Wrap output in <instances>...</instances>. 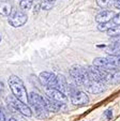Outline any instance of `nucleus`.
<instances>
[{
  "mask_svg": "<svg viewBox=\"0 0 120 121\" xmlns=\"http://www.w3.org/2000/svg\"><path fill=\"white\" fill-rule=\"evenodd\" d=\"M9 86L10 89H11L13 95L15 96L17 100H19L23 103H29V100H28V93L27 90H26V87L24 85L23 80L16 75H11L9 77Z\"/></svg>",
  "mask_w": 120,
  "mask_h": 121,
  "instance_id": "nucleus-1",
  "label": "nucleus"
},
{
  "mask_svg": "<svg viewBox=\"0 0 120 121\" xmlns=\"http://www.w3.org/2000/svg\"><path fill=\"white\" fill-rule=\"evenodd\" d=\"M28 100L32 107V112H34V115L39 118H45L48 112L45 99L36 92H31L28 94Z\"/></svg>",
  "mask_w": 120,
  "mask_h": 121,
  "instance_id": "nucleus-2",
  "label": "nucleus"
},
{
  "mask_svg": "<svg viewBox=\"0 0 120 121\" xmlns=\"http://www.w3.org/2000/svg\"><path fill=\"white\" fill-rule=\"evenodd\" d=\"M70 76L73 80V84H75L78 88H85V86L91 80L88 75L87 69L80 65H73L70 69Z\"/></svg>",
  "mask_w": 120,
  "mask_h": 121,
  "instance_id": "nucleus-3",
  "label": "nucleus"
},
{
  "mask_svg": "<svg viewBox=\"0 0 120 121\" xmlns=\"http://www.w3.org/2000/svg\"><path fill=\"white\" fill-rule=\"evenodd\" d=\"M69 94H70L71 102L74 105H86L89 103V96L86 94V92L79 90V88L77 87L75 84L69 85Z\"/></svg>",
  "mask_w": 120,
  "mask_h": 121,
  "instance_id": "nucleus-4",
  "label": "nucleus"
},
{
  "mask_svg": "<svg viewBox=\"0 0 120 121\" xmlns=\"http://www.w3.org/2000/svg\"><path fill=\"white\" fill-rule=\"evenodd\" d=\"M99 70L104 84H120V70H118L117 68L109 69V70H102V69Z\"/></svg>",
  "mask_w": 120,
  "mask_h": 121,
  "instance_id": "nucleus-5",
  "label": "nucleus"
},
{
  "mask_svg": "<svg viewBox=\"0 0 120 121\" xmlns=\"http://www.w3.org/2000/svg\"><path fill=\"white\" fill-rule=\"evenodd\" d=\"M28 21V16L22 11H15L9 16V24L14 28L22 27Z\"/></svg>",
  "mask_w": 120,
  "mask_h": 121,
  "instance_id": "nucleus-6",
  "label": "nucleus"
},
{
  "mask_svg": "<svg viewBox=\"0 0 120 121\" xmlns=\"http://www.w3.org/2000/svg\"><path fill=\"white\" fill-rule=\"evenodd\" d=\"M46 94H47L48 98L53 99L55 101H58V102L61 103H67L68 102V96L66 93H63L62 91L58 90L57 88H46L45 89Z\"/></svg>",
  "mask_w": 120,
  "mask_h": 121,
  "instance_id": "nucleus-7",
  "label": "nucleus"
},
{
  "mask_svg": "<svg viewBox=\"0 0 120 121\" xmlns=\"http://www.w3.org/2000/svg\"><path fill=\"white\" fill-rule=\"evenodd\" d=\"M40 79L42 84L45 85L46 88H56L57 76L50 72H42L40 74Z\"/></svg>",
  "mask_w": 120,
  "mask_h": 121,
  "instance_id": "nucleus-8",
  "label": "nucleus"
},
{
  "mask_svg": "<svg viewBox=\"0 0 120 121\" xmlns=\"http://www.w3.org/2000/svg\"><path fill=\"white\" fill-rule=\"evenodd\" d=\"M104 85H105L104 82H95V80H90V82L85 86V89H86V91L90 92V93L99 94V93H102V92L105 90Z\"/></svg>",
  "mask_w": 120,
  "mask_h": 121,
  "instance_id": "nucleus-9",
  "label": "nucleus"
},
{
  "mask_svg": "<svg viewBox=\"0 0 120 121\" xmlns=\"http://www.w3.org/2000/svg\"><path fill=\"white\" fill-rule=\"evenodd\" d=\"M45 102H46V107H47L48 112H59V110L66 108V103L55 101V100H53V99L48 98V96L45 98Z\"/></svg>",
  "mask_w": 120,
  "mask_h": 121,
  "instance_id": "nucleus-10",
  "label": "nucleus"
},
{
  "mask_svg": "<svg viewBox=\"0 0 120 121\" xmlns=\"http://www.w3.org/2000/svg\"><path fill=\"white\" fill-rule=\"evenodd\" d=\"M93 65L97 66L98 69H102V70H109V69H114L115 66L108 61L107 58L103 57H97L93 60Z\"/></svg>",
  "mask_w": 120,
  "mask_h": 121,
  "instance_id": "nucleus-11",
  "label": "nucleus"
},
{
  "mask_svg": "<svg viewBox=\"0 0 120 121\" xmlns=\"http://www.w3.org/2000/svg\"><path fill=\"white\" fill-rule=\"evenodd\" d=\"M114 12L109 11V10H104V11L100 12L97 16H95V22L98 24L99 23H107V22H111V18L114 17Z\"/></svg>",
  "mask_w": 120,
  "mask_h": 121,
  "instance_id": "nucleus-12",
  "label": "nucleus"
},
{
  "mask_svg": "<svg viewBox=\"0 0 120 121\" xmlns=\"http://www.w3.org/2000/svg\"><path fill=\"white\" fill-rule=\"evenodd\" d=\"M87 72H88V75L90 77L91 80H95V82H103V79H102V76H101V73H100V70L92 65L88 66L87 68Z\"/></svg>",
  "mask_w": 120,
  "mask_h": 121,
  "instance_id": "nucleus-13",
  "label": "nucleus"
},
{
  "mask_svg": "<svg viewBox=\"0 0 120 121\" xmlns=\"http://www.w3.org/2000/svg\"><path fill=\"white\" fill-rule=\"evenodd\" d=\"M56 88L60 91H62L63 93H68L69 90V85L67 82V78L64 77V75L62 74H59L57 76V84H56Z\"/></svg>",
  "mask_w": 120,
  "mask_h": 121,
  "instance_id": "nucleus-14",
  "label": "nucleus"
},
{
  "mask_svg": "<svg viewBox=\"0 0 120 121\" xmlns=\"http://www.w3.org/2000/svg\"><path fill=\"white\" fill-rule=\"evenodd\" d=\"M12 13V4L9 1H1L0 2V15L10 16Z\"/></svg>",
  "mask_w": 120,
  "mask_h": 121,
  "instance_id": "nucleus-15",
  "label": "nucleus"
},
{
  "mask_svg": "<svg viewBox=\"0 0 120 121\" xmlns=\"http://www.w3.org/2000/svg\"><path fill=\"white\" fill-rule=\"evenodd\" d=\"M107 53L111 56H120V43H111L107 47Z\"/></svg>",
  "mask_w": 120,
  "mask_h": 121,
  "instance_id": "nucleus-16",
  "label": "nucleus"
},
{
  "mask_svg": "<svg viewBox=\"0 0 120 121\" xmlns=\"http://www.w3.org/2000/svg\"><path fill=\"white\" fill-rule=\"evenodd\" d=\"M106 32L108 37H120V25H114Z\"/></svg>",
  "mask_w": 120,
  "mask_h": 121,
  "instance_id": "nucleus-17",
  "label": "nucleus"
},
{
  "mask_svg": "<svg viewBox=\"0 0 120 121\" xmlns=\"http://www.w3.org/2000/svg\"><path fill=\"white\" fill-rule=\"evenodd\" d=\"M114 26V24L111 22H107V23H99L98 24V30L99 31H107L108 29H111Z\"/></svg>",
  "mask_w": 120,
  "mask_h": 121,
  "instance_id": "nucleus-18",
  "label": "nucleus"
},
{
  "mask_svg": "<svg viewBox=\"0 0 120 121\" xmlns=\"http://www.w3.org/2000/svg\"><path fill=\"white\" fill-rule=\"evenodd\" d=\"M108 61L113 64L115 68H120V56H111L109 55L107 57Z\"/></svg>",
  "mask_w": 120,
  "mask_h": 121,
  "instance_id": "nucleus-19",
  "label": "nucleus"
},
{
  "mask_svg": "<svg viewBox=\"0 0 120 121\" xmlns=\"http://www.w3.org/2000/svg\"><path fill=\"white\" fill-rule=\"evenodd\" d=\"M32 3H33V0H21L19 5L23 10H28L32 7Z\"/></svg>",
  "mask_w": 120,
  "mask_h": 121,
  "instance_id": "nucleus-20",
  "label": "nucleus"
},
{
  "mask_svg": "<svg viewBox=\"0 0 120 121\" xmlns=\"http://www.w3.org/2000/svg\"><path fill=\"white\" fill-rule=\"evenodd\" d=\"M97 4L102 9H106L111 4V0H97Z\"/></svg>",
  "mask_w": 120,
  "mask_h": 121,
  "instance_id": "nucleus-21",
  "label": "nucleus"
},
{
  "mask_svg": "<svg viewBox=\"0 0 120 121\" xmlns=\"http://www.w3.org/2000/svg\"><path fill=\"white\" fill-rule=\"evenodd\" d=\"M53 7H54V4H53V2H50V1H43V2L41 3V9L42 10H45V11H49V10L53 9Z\"/></svg>",
  "mask_w": 120,
  "mask_h": 121,
  "instance_id": "nucleus-22",
  "label": "nucleus"
},
{
  "mask_svg": "<svg viewBox=\"0 0 120 121\" xmlns=\"http://www.w3.org/2000/svg\"><path fill=\"white\" fill-rule=\"evenodd\" d=\"M111 23L114 25H120V13L114 15V17L111 18Z\"/></svg>",
  "mask_w": 120,
  "mask_h": 121,
  "instance_id": "nucleus-23",
  "label": "nucleus"
},
{
  "mask_svg": "<svg viewBox=\"0 0 120 121\" xmlns=\"http://www.w3.org/2000/svg\"><path fill=\"white\" fill-rule=\"evenodd\" d=\"M105 117H106L107 119H111V117H113V110L111 109H107L106 112H104Z\"/></svg>",
  "mask_w": 120,
  "mask_h": 121,
  "instance_id": "nucleus-24",
  "label": "nucleus"
},
{
  "mask_svg": "<svg viewBox=\"0 0 120 121\" xmlns=\"http://www.w3.org/2000/svg\"><path fill=\"white\" fill-rule=\"evenodd\" d=\"M114 7L120 11V0H115L114 1Z\"/></svg>",
  "mask_w": 120,
  "mask_h": 121,
  "instance_id": "nucleus-25",
  "label": "nucleus"
},
{
  "mask_svg": "<svg viewBox=\"0 0 120 121\" xmlns=\"http://www.w3.org/2000/svg\"><path fill=\"white\" fill-rule=\"evenodd\" d=\"M0 121H7L4 114L2 112V110H1V109H0Z\"/></svg>",
  "mask_w": 120,
  "mask_h": 121,
  "instance_id": "nucleus-26",
  "label": "nucleus"
},
{
  "mask_svg": "<svg viewBox=\"0 0 120 121\" xmlns=\"http://www.w3.org/2000/svg\"><path fill=\"white\" fill-rule=\"evenodd\" d=\"M3 90H4V84L0 80V93H1V92H3Z\"/></svg>",
  "mask_w": 120,
  "mask_h": 121,
  "instance_id": "nucleus-27",
  "label": "nucleus"
},
{
  "mask_svg": "<svg viewBox=\"0 0 120 121\" xmlns=\"http://www.w3.org/2000/svg\"><path fill=\"white\" fill-rule=\"evenodd\" d=\"M7 121H17V120H16L15 118H10V119H8Z\"/></svg>",
  "mask_w": 120,
  "mask_h": 121,
  "instance_id": "nucleus-28",
  "label": "nucleus"
},
{
  "mask_svg": "<svg viewBox=\"0 0 120 121\" xmlns=\"http://www.w3.org/2000/svg\"><path fill=\"white\" fill-rule=\"evenodd\" d=\"M47 1H50V2H54L55 0H47Z\"/></svg>",
  "mask_w": 120,
  "mask_h": 121,
  "instance_id": "nucleus-29",
  "label": "nucleus"
},
{
  "mask_svg": "<svg viewBox=\"0 0 120 121\" xmlns=\"http://www.w3.org/2000/svg\"><path fill=\"white\" fill-rule=\"evenodd\" d=\"M0 42H1V35H0Z\"/></svg>",
  "mask_w": 120,
  "mask_h": 121,
  "instance_id": "nucleus-30",
  "label": "nucleus"
},
{
  "mask_svg": "<svg viewBox=\"0 0 120 121\" xmlns=\"http://www.w3.org/2000/svg\"><path fill=\"white\" fill-rule=\"evenodd\" d=\"M114 1H115V0H114Z\"/></svg>",
  "mask_w": 120,
  "mask_h": 121,
  "instance_id": "nucleus-31",
  "label": "nucleus"
}]
</instances>
